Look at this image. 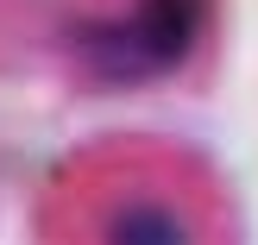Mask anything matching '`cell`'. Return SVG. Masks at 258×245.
<instances>
[{
    "label": "cell",
    "instance_id": "1",
    "mask_svg": "<svg viewBox=\"0 0 258 245\" xmlns=\"http://www.w3.org/2000/svg\"><path fill=\"white\" fill-rule=\"evenodd\" d=\"M196 32H202V0H139L120 19L88 25L82 57L107 82H145V75L176 69L196 44Z\"/></svg>",
    "mask_w": 258,
    "mask_h": 245
}]
</instances>
